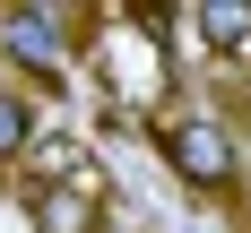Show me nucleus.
I'll list each match as a JSON object with an SVG mask.
<instances>
[{
    "label": "nucleus",
    "instance_id": "nucleus-3",
    "mask_svg": "<svg viewBox=\"0 0 251 233\" xmlns=\"http://www.w3.org/2000/svg\"><path fill=\"white\" fill-rule=\"evenodd\" d=\"M35 216H44V233H96L104 225V181L87 173V164H78L70 181L52 173L44 190H35Z\"/></svg>",
    "mask_w": 251,
    "mask_h": 233
},
{
    "label": "nucleus",
    "instance_id": "nucleus-2",
    "mask_svg": "<svg viewBox=\"0 0 251 233\" xmlns=\"http://www.w3.org/2000/svg\"><path fill=\"white\" fill-rule=\"evenodd\" d=\"M0 52L26 78H61L78 61V18L70 9H0Z\"/></svg>",
    "mask_w": 251,
    "mask_h": 233
},
{
    "label": "nucleus",
    "instance_id": "nucleus-1",
    "mask_svg": "<svg viewBox=\"0 0 251 233\" xmlns=\"http://www.w3.org/2000/svg\"><path fill=\"white\" fill-rule=\"evenodd\" d=\"M156 147H165V164H174L191 190H234V181H243L234 129L217 121V112H200V104H174V112L156 121Z\"/></svg>",
    "mask_w": 251,
    "mask_h": 233
},
{
    "label": "nucleus",
    "instance_id": "nucleus-4",
    "mask_svg": "<svg viewBox=\"0 0 251 233\" xmlns=\"http://www.w3.org/2000/svg\"><path fill=\"white\" fill-rule=\"evenodd\" d=\"M182 26H191V43L217 52V61H251V0H200Z\"/></svg>",
    "mask_w": 251,
    "mask_h": 233
},
{
    "label": "nucleus",
    "instance_id": "nucleus-5",
    "mask_svg": "<svg viewBox=\"0 0 251 233\" xmlns=\"http://www.w3.org/2000/svg\"><path fill=\"white\" fill-rule=\"evenodd\" d=\"M26 138H35V112H26L18 95H0V173L26 155Z\"/></svg>",
    "mask_w": 251,
    "mask_h": 233
}]
</instances>
